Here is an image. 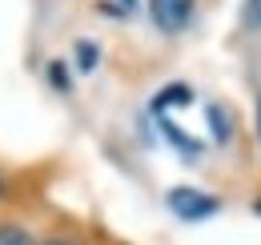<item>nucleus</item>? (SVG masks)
I'll use <instances>...</instances> for the list:
<instances>
[{"mask_svg":"<svg viewBox=\"0 0 261 245\" xmlns=\"http://www.w3.org/2000/svg\"><path fill=\"white\" fill-rule=\"evenodd\" d=\"M157 121H161V133L173 141V145H177V149H181V157H185V161H197V153H201V141H193L185 129H177L169 117H157Z\"/></svg>","mask_w":261,"mask_h":245,"instance_id":"3","label":"nucleus"},{"mask_svg":"<svg viewBox=\"0 0 261 245\" xmlns=\"http://www.w3.org/2000/svg\"><path fill=\"white\" fill-rule=\"evenodd\" d=\"M0 193H4V177H0Z\"/></svg>","mask_w":261,"mask_h":245,"instance_id":"13","label":"nucleus"},{"mask_svg":"<svg viewBox=\"0 0 261 245\" xmlns=\"http://www.w3.org/2000/svg\"><path fill=\"white\" fill-rule=\"evenodd\" d=\"M133 4H137V0H121V8H133Z\"/></svg>","mask_w":261,"mask_h":245,"instance_id":"12","label":"nucleus"},{"mask_svg":"<svg viewBox=\"0 0 261 245\" xmlns=\"http://www.w3.org/2000/svg\"><path fill=\"white\" fill-rule=\"evenodd\" d=\"M44 245H76V241H44Z\"/></svg>","mask_w":261,"mask_h":245,"instance_id":"10","label":"nucleus"},{"mask_svg":"<svg viewBox=\"0 0 261 245\" xmlns=\"http://www.w3.org/2000/svg\"><path fill=\"white\" fill-rule=\"evenodd\" d=\"M257 133H261V101H257Z\"/></svg>","mask_w":261,"mask_h":245,"instance_id":"11","label":"nucleus"},{"mask_svg":"<svg viewBox=\"0 0 261 245\" xmlns=\"http://www.w3.org/2000/svg\"><path fill=\"white\" fill-rule=\"evenodd\" d=\"M48 81L57 85L61 92H68V77H65V64H48Z\"/></svg>","mask_w":261,"mask_h":245,"instance_id":"9","label":"nucleus"},{"mask_svg":"<svg viewBox=\"0 0 261 245\" xmlns=\"http://www.w3.org/2000/svg\"><path fill=\"white\" fill-rule=\"evenodd\" d=\"M97 61H100V48H97V44H93V40H76V64H81L85 72H93Z\"/></svg>","mask_w":261,"mask_h":245,"instance_id":"6","label":"nucleus"},{"mask_svg":"<svg viewBox=\"0 0 261 245\" xmlns=\"http://www.w3.org/2000/svg\"><path fill=\"white\" fill-rule=\"evenodd\" d=\"M253 209H257V213H261V201H257V205H253Z\"/></svg>","mask_w":261,"mask_h":245,"instance_id":"14","label":"nucleus"},{"mask_svg":"<svg viewBox=\"0 0 261 245\" xmlns=\"http://www.w3.org/2000/svg\"><path fill=\"white\" fill-rule=\"evenodd\" d=\"M193 0H149V16L161 32H185L193 24Z\"/></svg>","mask_w":261,"mask_h":245,"instance_id":"2","label":"nucleus"},{"mask_svg":"<svg viewBox=\"0 0 261 245\" xmlns=\"http://www.w3.org/2000/svg\"><path fill=\"white\" fill-rule=\"evenodd\" d=\"M205 117H209V129H213V141L225 145V141H229V113L221 109V105H209Z\"/></svg>","mask_w":261,"mask_h":245,"instance_id":"5","label":"nucleus"},{"mask_svg":"<svg viewBox=\"0 0 261 245\" xmlns=\"http://www.w3.org/2000/svg\"><path fill=\"white\" fill-rule=\"evenodd\" d=\"M0 245H36V241L16 225H0Z\"/></svg>","mask_w":261,"mask_h":245,"instance_id":"7","label":"nucleus"},{"mask_svg":"<svg viewBox=\"0 0 261 245\" xmlns=\"http://www.w3.org/2000/svg\"><path fill=\"white\" fill-rule=\"evenodd\" d=\"M245 29H261V0H245Z\"/></svg>","mask_w":261,"mask_h":245,"instance_id":"8","label":"nucleus"},{"mask_svg":"<svg viewBox=\"0 0 261 245\" xmlns=\"http://www.w3.org/2000/svg\"><path fill=\"white\" fill-rule=\"evenodd\" d=\"M189 101H193V89H189V85H181V81H177V85H165V92H157V101H153V113L161 117L165 109H173V105H189Z\"/></svg>","mask_w":261,"mask_h":245,"instance_id":"4","label":"nucleus"},{"mask_svg":"<svg viewBox=\"0 0 261 245\" xmlns=\"http://www.w3.org/2000/svg\"><path fill=\"white\" fill-rule=\"evenodd\" d=\"M169 209L181 217V221H205V217H213L221 209V201L209 197V193H201V189L177 185V189H169Z\"/></svg>","mask_w":261,"mask_h":245,"instance_id":"1","label":"nucleus"}]
</instances>
